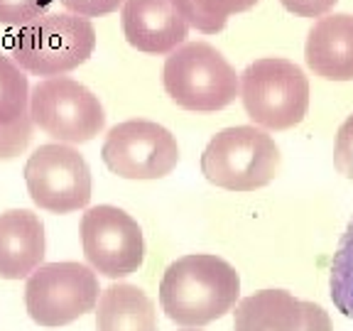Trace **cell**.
Segmentation results:
<instances>
[{
	"label": "cell",
	"instance_id": "7a4b0ae2",
	"mask_svg": "<svg viewBox=\"0 0 353 331\" xmlns=\"http://www.w3.org/2000/svg\"><path fill=\"white\" fill-rule=\"evenodd\" d=\"M96 30L72 12H42L10 34L12 61L34 77H61L94 54Z\"/></svg>",
	"mask_w": 353,
	"mask_h": 331
},
{
	"label": "cell",
	"instance_id": "2e32d148",
	"mask_svg": "<svg viewBox=\"0 0 353 331\" xmlns=\"http://www.w3.org/2000/svg\"><path fill=\"white\" fill-rule=\"evenodd\" d=\"M260 0H172L176 12L184 17L189 28L204 34H216L226 28L231 15L250 10Z\"/></svg>",
	"mask_w": 353,
	"mask_h": 331
},
{
	"label": "cell",
	"instance_id": "ba28073f",
	"mask_svg": "<svg viewBox=\"0 0 353 331\" xmlns=\"http://www.w3.org/2000/svg\"><path fill=\"white\" fill-rule=\"evenodd\" d=\"M30 199L52 214H72L91 201V170L79 150L64 143L39 145L25 165Z\"/></svg>",
	"mask_w": 353,
	"mask_h": 331
},
{
	"label": "cell",
	"instance_id": "4fadbf2b",
	"mask_svg": "<svg viewBox=\"0 0 353 331\" xmlns=\"http://www.w3.org/2000/svg\"><path fill=\"white\" fill-rule=\"evenodd\" d=\"M304 59L326 81H353V15L334 12L319 17L307 34Z\"/></svg>",
	"mask_w": 353,
	"mask_h": 331
},
{
	"label": "cell",
	"instance_id": "d6986e66",
	"mask_svg": "<svg viewBox=\"0 0 353 331\" xmlns=\"http://www.w3.org/2000/svg\"><path fill=\"white\" fill-rule=\"evenodd\" d=\"M32 128L34 123L30 113L12 123H0V160H12L20 152H25V148L32 140Z\"/></svg>",
	"mask_w": 353,
	"mask_h": 331
},
{
	"label": "cell",
	"instance_id": "8992f818",
	"mask_svg": "<svg viewBox=\"0 0 353 331\" xmlns=\"http://www.w3.org/2000/svg\"><path fill=\"white\" fill-rule=\"evenodd\" d=\"M30 118L50 138L64 145L94 140L105 126V113L99 96L81 81L52 77L30 91Z\"/></svg>",
	"mask_w": 353,
	"mask_h": 331
},
{
	"label": "cell",
	"instance_id": "ffe728a7",
	"mask_svg": "<svg viewBox=\"0 0 353 331\" xmlns=\"http://www.w3.org/2000/svg\"><path fill=\"white\" fill-rule=\"evenodd\" d=\"M54 0H0V25H25L42 15Z\"/></svg>",
	"mask_w": 353,
	"mask_h": 331
},
{
	"label": "cell",
	"instance_id": "9c48e42d",
	"mask_svg": "<svg viewBox=\"0 0 353 331\" xmlns=\"http://www.w3.org/2000/svg\"><path fill=\"white\" fill-rule=\"evenodd\" d=\"M101 160L123 179H162L179 162V145L154 121H125L108 130Z\"/></svg>",
	"mask_w": 353,
	"mask_h": 331
},
{
	"label": "cell",
	"instance_id": "5bb4252c",
	"mask_svg": "<svg viewBox=\"0 0 353 331\" xmlns=\"http://www.w3.org/2000/svg\"><path fill=\"white\" fill-rule=\"evenodd\" d=\"M44 223L30 209H10L0 214V277H30L44 258Z\"/></svg>",
	"mask_w": 353,
	"mask_h": 331
},
{
	"label": "cell",
	"instance_id": "44dd1931",
	"mask_svg": "<svg viewBox=\"0 0 353 331\" xmlns=\"http://www.w3.org/2000/svg\"><path fill=\"white\" fill-rule=\"evenodd\" d=\"M334 167L339 170V174L353 179V116H348L336 132V143H334Z\"/></svg>",
	"mask_w": 353,
	"mask_h": 331
},
{
	"label": "cell",
	"instance_id": "277c9868",
	"mask_svg": "<svg viewBox=\"0 0 353 331\" xmlns=\"http://www.w3.org/2000/svg\"><path fill=\"white\" fill-rule=\"evenodd\" d=\"M165 91L176 106L211 113L231 106L238 96V74L209 42H187L170 52L162 69Z\"/></svg>",
	"mask_w": 353,
	"mask_h": 331
},
{
	"label": "cell",
	"instance_id": "7402d4cb",
	"mask_svg": "<svg viewBox=\"0 0 353 331\" xmlns=\"http://www.w3.org/2000/svg\"><path fill=\"white\" fill-rule=\"evenodd\" d=\"M54 3H61L72 15L88 20V17H103L116 12L125 0H54Z\"/></svg>",
	"mask_w": 353,
	"mask_h": 331
},
{
	"label": "cell",
	"instance_id": "7c38bea8",
	"mask_svg": "<svg viewBox=\"0 0 353 331\" xmlns=\"http://www.w3.org/2000/svg\"><path fill=\"white\" fill-rule=\"evenodd\" d=\"M121 25L128 44L145 54H170L189 34V25L172 0H125Z\"/></svg>",
	"mask_w": 353,
	"mask_h": 331
},
{
	"label": "cell",
	"instance_id": "6da1fadb",
	"mask_svg": "<svg viewBox=\"0 0 353 331\" xmlns=\"http://www.w3.org/2000/svg\"><path fill=\"white\" fill-rule=\"evenodd\" d=\"M241 294L236 268L219 255L192 253L174 260L160 282V307L179 326H206L228 314Z\"/></svg>",
	"mask_w": 353,
	"mask_h": 331
},
{
	"label": "cell",
	"instance_id": "8fae6325",
	"mask_svg": "<svg viewBox=\"0 0 353 331\" xmlns=\"http://www.w3.org/2000/svg\"><path fill=\"white\" fill-rule=\"evenodd\" d=\"M233 309V331H334L324 307L285 290H260Z\"/></svg>",
	"mask_w": 353,
	"mask_h": 331
},
{
	"label": "cell",
	"instance_id": "52a82bcc",
	"mask_svg": "<svg viewBox=\"0 0 353 331\" xmlns=\"http://www.w3.org/2000/svg\"><path fill=\"white\" fill-rule=\"evenodd\" d=\"M99 277L83 263H47L28 277L25 307L39 326H66L94 312L99 302Z\"/></svg>",
	"mask_w": 353,
	"mask_h": 331
},
{
	"label": "cell",
	"instance_id": "30bf717a",
	"mask_svg": "<svg viewBox=\"0 0 353 331\" xmlns=\"http://www.w3.org/2000/svg\"><path fill=\"white\" fill-rule=\"evenodd\" d=\"M81 245L91 270L118 280L140 270L145 260L143 228L118 206H91L81 219Z\"/></svg>",
	"mask_w": 353,
	"mask_h": 331
},
{
	"label": "cell",
	"instance_id": "ac0fdd59",
	"mask_svg": "<svg viewBox=\"0 0 353 331\" xmlns=\"http://www.w3.org/2000/svg\"><path fill=\"white\" fill-rule=\"evenodd\" d=\"M30 83L20 66L0 52V123H12L30 113Z\"/></svg>",
	"mask_w": 353,
	"mask_h": 331
},
{
	"label": "cell",
	"instance_id": "9a60e30c",
	"mask_svg": "<svg viewBox=\"0 0 353 331\" xmlns=\"http://www.w3.org/2000/svg\"><path fill=\"white\" fill-rule=\"evenodd\" d=\"M96 304V331H157L154 304L140 287L110 285Z\"/></svg>",
	"mask_w": 353,
	"mask_h": 331
},
{
	"label": "cell",
	"instance_id": "e0dca14e",
	"mask_svg": "<svg viewBox=\"0 0 353 331\" xmlns=\"http://www.w3.org/2000/svg\"><path fill=\"white\" fill-rule=\"evenodd\" d=\"M331 302L343 317L353 319V219L343 231L329 270Z\"/></svg>",
	"mask_w": 353,
	"mask_h": 331
},
{
	"label": "cell",
	"instance_id": "5b68a950",
	"mask_svg": "<svg viewBox=\"0 0 353 331\" xmlns=\"http://www.w3.org/2000/svg\"><path fill=\"white\" fill-rule=\"evenodd\" d=\"M238 94L250 121L268 130H287L304 121L309 81L294 61L280 57L255 59L238 77Z\"/></svg>",
	"mask_w": 353,
	"mask_h": 331
},
{
	"label": "cell",
	"instance_id": "3957f363",
	"mask_svg": "<svg viewBox=\"0 0 353 331\" xmlns=\"http://www.w3.org/2000/svg\"><path fill=\"white\" fill-rule=\"evenodd\" d=\"M280 172V148L255 126L223 128L201 152V174L228 192H255Z\"/></svg>",
	"mask_w": 353,
	"mask_h": 331
},
{
	"label": "cell",
	"instance_id": "603a6c76",
	"mask_svg": "<svg viewBox=\"0 0 353 331\" xmlns=\"http://www.w3.org/2000/svg\"><path fill=\"white\" fill-rule=\"evenodd\" d=\"M280 3L299 17H324L339 0H280Z\"/></svg>",
	"mask_w": 353,
	"mask_h": 331
}]
</instances>
